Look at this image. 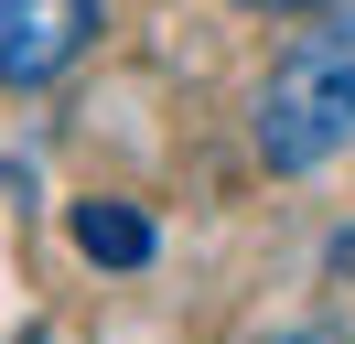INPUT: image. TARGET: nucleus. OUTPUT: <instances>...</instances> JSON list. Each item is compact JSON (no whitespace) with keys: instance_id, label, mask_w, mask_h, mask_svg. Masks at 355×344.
I'll return each instance as SVG.
<instances>
[{"instance_id":"2","label":"nucleus","mask_w":355,"mask_h":344,"mask_svg":"<svg viewBox=\"0 0 355 344\" xmlns=\"http://www.w3.org/2000/svg\"><path fill=\"white\" fill-rule=\"evenodd\" d=\"M108 33V0H0V86H54Z\"/></svg>"},{"instance_id":"4","label":"nucleus","mask_w":355,"mask_h":344,"mask_svg":"<svg viewBox=\"0 0 355 344\" xmlns=\"http://www.w3.org/2000/svg\"><path fill=\"white\" fill-rule=\"evenodd\" d=\"M323 269H334V280H355V226H345V237L323 248Z\"/></svg>"},{"instance_id":"5","label":"nucleus","mask_w":355,"mask_h":344,"mask_svg":"<svg viewBox=\"0 0 355 344\" xmlns=\"http://www.w3.org/2000/svg\"><path fill=\"white\" fill-rule=\"evenodd\" d=\"M237 11H323V0H237Z\"/></svg>"},{"instance_id":"6","label":"nucleus","mask_w":355,"mask_h":344,"mask_svg":"<svg viewBox=\"0 0 355 344\" xmlns=\"http://www.w3.org/2000/svg\"><path fill=\"white\" fill-rule=\"evenodd\" d=\"M280 344H334V334H323V322H312V334H280Z\"/></svg>"},{"instance_id":"3","label":"nucleus","mask_w":355,"mask_h":344,"mask_svg":"<svg viewBox=\"0 0 355 344\" xmlns=\"http://www.w3.org/2000/svg\"><path fill=\"white\" fill-rule=\"evenodd\" d=\"M76 248H87L97 269H151V215L119 205V194H87V205H76Z\"/></svg>"},{"instance_id":"1","label":"nucleus","mask_w":355,"mask_h":344,"mask_svg":"<svg viewBox=\"0 0 355 344\" xmlns=\"http://www.w3.org/2000/svg\"><path fill=\"white\" fill-rule=\"evenodd\" d=\"M269 172H323L355 140V0H323L312 33H291V54L269 64L259 119H248Z\"/></svg>"}]
</instances>
